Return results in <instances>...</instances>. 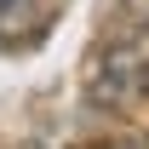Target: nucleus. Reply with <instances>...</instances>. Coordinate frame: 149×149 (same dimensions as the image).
<instances>
[{"label":"nucleus","mask_w":149,"mask_h":149,"mask_svg":"<svg viewBox=\"0 0 149 149\" xmlns=\"http://www.w3.org/2000/svg\"><path fill=\"white\" fill-rule=\"evenodd\" d=\"M17 6H23V0H0V29H6V17H12Z\"/></svg>","instance_id":"nucleus-3"},{"label":"nucleus","mask_w":149,"mask_h":149,"mask_svg":"<svg viewBox=\"0 0 149 149\" xmlns=\"http://www.w3.org/2000/svg\"><path fill=\"white\" fill-rule=\"evenodd\" d=\"M126 17L138 23V35H143V29H149V0H126Z\"/></svg>","instance_id":"nucleus-2"},{"label":"nucleus","mask_w":149,"mask_h":149,"mask_svg":"<svg viewBox=\"0 0 149 149\" xmlns=\"http://www.w3.org/2000/svg\"><path fill=\"white\" fill-rule=\"evenodd\" d=\"M86 97L97 109H132L149 97V57L138 46H109L86 74Z\"/></svg>","instance_id":"nucleus-1"}]
</instances>
